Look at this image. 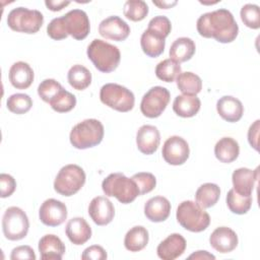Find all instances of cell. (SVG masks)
I'll return each mask as SVG.
<instances>
[{
	"mask_svg": "<svg viewBox=\"0 0 260 260\" xmlns=\"http://www.w3.org/2000/svg\"><path fill=\"white\" fill-rule=\"evenodd\" d=\"M196 27L201 37L213 38L222 44L232 43L239 34V26L233 14L223 8L202 14Z\"/></svg>",
	"mask_w": 260,
	"mask_h": 260,
	"instance_id": "6da1fadb",
	"label": "cell"
},
{
	"mask_svg": "<svg viewBox=\"0 0 260 260\" xmlns=\"http://www.w3.org/2000/svg\"><path fill=\"white\" fill-rule=\"evenodd\" d=\"M86 54L94 67L104 73L114 71L121 60V53L118 47L99 39H94L89 44Z\"/></svg>",
	"mask_w": 260,
	"mask_h": 260,
	"instance_id": "7a4b0ae2",
	"label": "cell"
},
{
	"mask_svg": "<svg viewBox=\"0 0 260 260\" xmlns=\"http://www.w3.org/2000/svg\"><path fill=\"white\" fill-rule=\"evenodd\" d=\"M104 125L96 119H86L76 124L69 135L70 143L77 149H86L100 144L104 138Z\"/></svg>",
	"mask_w": 260,
	"mask_h": 260,
	"instance_id": "3957f363",
	"label": "cell"
},
{
	"mask_svg": "<svg viewBox=\"0 0 260 260\" xmlns=\"http://www.w3.org/2000/svg\"><path fill=\"white\" fill-rule=\"evenodd\" d=\"M104 193L109 197H116L123 204L133 202L140 195L139 189L132 178L122 173L110 174L102 183Z\"/></svg>",
	"mask_w": 260,
	"mask_h": 260,
	"instance_id": "277c9868",
	"label": "cell"
},
{
	"mask_svg": "<svg viewBox=\"0 0 260 260\" xmlns=\"http://www.w3.org/2000/svg\"><path fill=\"white\" fill-rule=\"evenodd\" d=\"M178 222L187 231L200 233L210 223L209 214L197 202L186 200L179 204L176 212Z\"/></svg>",
	"mask_w": 260,
	"mask_h": 260,
	"instance_id": "5b68a950",
	"label": "cell"
},
{
	"mask_svg": "<svg viewBox=\"0 0 260 260\" xmlns=\"http://www.w3.org/2000/svg\"><path fill=\"white\" fill-rule=\"evenodd\" d=\"M85 173L77 165H66L57 174L54 181V189L60 195L69 197L76 194L85 183Z\"/></svg>",
	"mask_w": 260,
	"mask_h": 260,
	"instance_id": "8992f818",
	"label": "cell"
},
{
	"mask_svg": "<svg viewBox=\"0 0 260 260\" xmlns=\"http://www.w3.org/2000/svg\"><path fill=\"white\" fill-rule=\"evenodd\" d=\"M100 99L103 104L118 112L126 113L133 109L135 98L127 87L117 83H107L102 86Z\"/></svg>",
	"mask_w": 260,
	"mask_h": 260,
	"instance_id": "52a82bcc",
	"label": "cell"
},
{
	"mask_svg": "<svg viewBox=\"0 0 260 260\" xmlns=\"http://www.w3.org/2000/svg\"><path fill=\"white\" fill-rule=\"evenodd\" d=\"M44 23L43 14L36 9H27L25 7H17L12 9L7 16L8 26L18 32L36 34L40 30Z\"/></svg>",
	"mask_w": 260,
	"mask_h": 260,
	"instance_id": "ba28073f",
	"label": "cell"
},
{
	"mask_svg": "<svg viewBox=\"0 0 260 260\" xmlns=\"http://www.w3.org/2000/svg\"><path fill=\"white\" fill-rule=\"evenodd\" d=\"M29 229V221L26 213L19 207H8L2 217V230L6 239L19 241L23 239Z\"/></svg>",
	"mask_w": 260,
	"mask_h": 260,
	"instance_id": "9c48e42d",
	"label": "cell"
},
{
	"mask_svg": "<svg viewBox=\"0 0 260 260\" xmlns=\"http://www.w3.org/2000/svg\"><path fill=\"white\" fill-rule=\"evenodd\" d=\"M170 99V91L166 87L153 86L142 96L140 111L147 118H157L166 110Z\"/></svg>",
	"mask_w": 260,
	"mask_h": 260,
	"instance_id": "30bf717a",
	"label": "cell"
},
{
	"mask_svg": "<svg viewBox=\"0 0 260 260\" xmlns=\"http://www.w3.org/2000/svg\"><path fill=\"white\" fill-rule=\"evenodd\" d=\"M65 29L73 39L84 40L90 30L89 19L85 11L81 9H73L62 16Z\"/></svg>",
	"mask_w": 260,
	"mask_h": 260,
	"instance_id": "8fae6325",
	"label": "cell"
},
{
	"mask_svg": "<svg viewBox=\"0 0 260 260\" xmlns=\"http://www.w3.org/2000/svg\"><path fill=\"white\" fill-rule=\"evenodd\" d=\"M189 153L190 149L187 141L177 135L169 137L161 149L164 159L172 166L183 165L188 159Z\"/></svg>",
	"mask_w": 260,
	"mask_h": 260,
	"instance_id": "7c38bea8",
	"label": "cell"
},
{
	"mask_svg": "<svg viewBox=\"0 0 260 260\" xmlns=\"http://www.w3.org/2000/svg\"><path fill=\"white\" fill-rule=\"evenodd\" d=\"M67 207L60 200L50 198L43 202L39 210L40 220L48 226H58L67 218Z\"/></svg>",
	"mask_w": 260,
	"mask_h": 260,
	"instance_id": "4fadbf2b",
	"label": "cell"
},
{
	"mask_svg": "<svg viewBox=\"0 0 260 260\" xmlns=\"http://www.w3.org/2000/svg\"><path fill=\"white\" fill-rule=\"evenodd\" d=\"M99 32L105 39L122 42L130 35V27L121 17L113 15L101 21L99 25Z\"/></svg>",
	"mask_w": 260,
	"mask_h": 260,
	"instance_id": "5bb4252c",
	"label": "cell"
},
{
	"mask_svg": "<svg viewBox=\"0 0 260 260\" xmlns=\"http://www.w3.org/2000/svg\"><path fill=\"white\" fill-rule=\"evenodd\" d=\"M88 214L92 221L98 225L109 224L115 215L113 203L104 196L94 197L88 205Z\"/></svg>",
	"mask_w": 260,
	"mask_h": 260,
	"instance_id": "9a60e30c",
	"label": "cell"
},
{
	"mask_svg": "<svg viewBox=\"0 0 260 260\" xmlns=\"http://www.w3.org/2000/svg\"><path fill=\"white\" fill-rule=\"evenodd\" d=\"M210 246L219 253H230L238 246L237 234L228 226L216 228L209 237Z\"/></svg>",
	"mask_w": 260,
	"mask_h": 260,
	"instance_id": "2e32d148",
	"label": "cell"
},
{
	"mask_svg": "<svg viewBox=\"0 0 260 260\" xmlns=\"http://www.w3.org/2000/svg\"><path fill=\"white\" fill-rule=\"evenodd\" d=\"M160 142L158 129L152 125L141 126L136 133V144L139 151L149 155L156 151Z\"/></svg>",
	"mask_w": 260,
	"mask_h": 260,
	"instance_id": "e0dca14e",
	"label": "cell"
},
{
	"mask_svg": "<svg viewBox=\"0 0 260 260\" xmlns=\"http://www.w3.org/2000/svg\"><path fill=\"white\" fill-rule=\"evenodd\" d=\"M186 249V240L180 234H171L156 249L157 256L162 260H175L181 256Z\"/></svg>",
	"mask_w": 260,
	"mask_h": 260,
	"instance_id": "ac0fdd59",
	"label": "cell"
},
{
	"mask_svg": "<svg viewBox=\"0 0 260 260\" xmlns=\"http://www.w3.org/2000/svg\"><path fill=\"white\" fill-rule=\"evenodd\" d=\"M258 178V170H250L248 168H240L234 171L232 182L234 190L243 196H251L255 183Z\"/></svg>",
	"mask_w": 260,
	"mask_h": 260,
	"instance_id": "d6986e66",
	"label": "cell"
},
{
	"mask_svg": "<svg viewBox=\"0 0 260 260\" xmlns=\"http://www.w3.org/2000/svg\"><path fill=\"white\" fill-rule=\"evenodd\" d=\"M216 110L223 120L231 123L238 122L244 114L243 104L240 100L232 95L220 98L216 103Z\"/></svg>",
	"mask_w": 260,
	"mask_h": 260,
	"instance_id": "ffe728a7",
	"label": "cell"
},
{
	"mask_svg": "<svg viewBox=\"0 0 260 260\" xmlns=\"http://www.w3.org/2000/svg\"><path fill=\"white\" fill-rule=\"evenodd\" d=\"M39 252L43 260H61L65 253V245L55 235H45L39 242Z\"/></svg>",
	"mask_w": 260,
	"mask_h": 260,
	"instance_id": "44dd1931",
	"label": "cell"
},
{
	"mask_svg": "<svg viewBox=\"0 0 260 260\" xmlns=\"http://www.w3.org/2000/svg\"><path fill=\"white\" fill-rule=\"evenodd\" d=\"M9 81L17 89H26L34 81L35 74L32 68L25 62H15L9 69Z\"/></svg>",
	"mask_w": 260,
	"mask_h": 260,
	"instance_id": "7402d4cb",
	"label": "cell"
},
{
	"mask_svg": "<svg viewBox=\"0 0 260 260\" xmlns=\"http://www.w3.org/2000/svg\"><path fill=\"white\" fill-rule=\"evenodd\" d=\"M171 212V203L164 196H154L144 204V214L150 221H165Z\"/></svg>",
	"mask_w": 260,
	"mask_h": 260,
	"instance_id": "603a6c76",
	"label": "cell"
},
{
	"mask_svg": "<svg viewBox=\"0 0 260 260\" xmlns=\"http://www.w3.org/2000/svg\"><path fill=\"white\" fill-rule=\"evenodd\" d=\"M65 233L74 245H83L91 237V229L83 217L71 218L66 224Z\"/></svg>",
	"mask_w": 260,
	"mask_h": 260,
	"instance_id": "cb8c5ba5",
	"label": "cell"
},
{
	"mask_svg": "<svg viewBox=\"0 0 260 260\" xmlns=\"http://www.w3.org/2000/svg\"><path fill=\"white\" fill-rule=\"evenodd\" d=\"M201 102L196 94H181L175 98L173 103L174 112L183 118H191L200 110Z\"/></svg>",
	"mask_w": 260,
	"mask_h": 260,
	"instance_id": "d4e9b609",
	"label": "cell"
},
{
	"mask_svg": "<svg viewBox=\"0 0 260 260\" xmlns=\"http://www.w3.org/2000/svg\"><path fill=\"white\" fill-rule=\"evenodd\" d=\"M196 46L192 39L182 37L174 41L170 48V57L172 60L181 63L190 60L195 54Z\"/></svg>",
	"mask_w": 260,
	"mask_h": 260,
	"instance_id": "484cf974",
	"label": "cell"
},
{
	"mask_svg": "<svg viewBox=\"0 0 260 260\" xmlns=\"http://www.w3.org/2000/svg\"><path fill=\"white\" fill-rule=\"evenodd\" d=\"M240 153L239 143L232 137L220 138L214 146L215 157L224 164H230L236 160Z\"/></svg>",
	"mask_w": 260,
	"mask_h": 260,
	"instance_id": "4316f807",
	"label": "cell"
},
{
	"mask_svg": "<svg viewBox=\"0 0 260 260\" xmlns=\"http://www.w3.org/2000/svg\"><path fill=\"white\" fill-rule=\"evenodd\" d=\"M166 39L159 37L158 35L154 34L153 31L146 29L143 31L140 38V45L141 49L144 54L148 57L155 58L162 54L166 46Z\"/></svg>",
	"mask_w": 260,
	"mask_h": 260,
	"instance_id": "83f0119b",
	"label": "cell"
},
{
	"mask_svg": "<svg viewBox=\"0 0 260 260\" xmlns=\"http://www.w3.org/2000/svg\"><path fill=\"white\" fill-rule=\"evenodd\" d=\"M148 240L147 230L142 225H135L125 235L124 246L130 252H139L146 247Z\"/></svg>",
	"mask_w": 260,
	"mask_h": 260,
	"instance_id": "f1b7e54d",
	"label": "cell"
},
{
	"mask_svg": "<svg viewBox=\"0 0 260 260\" xmlns=\"http://www.w3.org/2000/svg\"><path fill=\"white\" fill-rule=\"evenodd\" d=\"M220 196V189L216 184H202L195 193L196 202L202 208H210L216 204Z\"/></svg>",
	"mask_w": 260,
	"mask_h": 260,
	"instance_id": "f546056e",
	"label": "cell"
},
{
	"mask_svg": "<svg viewBox=\"0 0 260 260\" xmlns=\"http://www.w3.org/2000/svg\"><path fill=\"white\" fill-rule=\"evenodd\" d=\"M69 84L76 90H83L91 83V73L83 65H73L67 74Z\"/></svg>",
	"mask_w": 260,
	"mask_h": 260,
	"instance_id": "4dcf8cb0",
	"label": "cell"
},
{
	"mask_svg": "<svg viewBox=\"0 0 260 260\" xmlns=\"http://www.w3.org/2000/svg\"><path fill=\"white\" fill-rule=\"evenodd\" d=\"M176 82L183 94H197L202 88L201 78L193 72H181L177 77Z\"/></svg>",
	"mask_w": 260,
	"mask_h": 260,
	"instance_id": "1f68e13d",
	"label": "cell"
},
{
	"mask_svg": "<svg viewBox=\"0 0 260 260\" xmlns=\"http://www.w3.org/2000/svg\"><path fill=\"white\" fill-rule=\"evenodd\" d=\"M181 73L180 63L170 59L160 61L155 67V75L165 82H173Z\"/></svg>",
	"mask_w": 260,
	"mask_h": 260,
	"instance_id": "d6a6232c",
	"label": "cell"
},
{
	"mask_svg": "<svg viewBox=\"0 0 260 260\" xmlns=\"http://www.w3.org/2000/svg\"><path fill=\"white\" fill-rule=\"evenodd\" d=\"M226 205L233 213L245 214L251 208L252 197L240 195L234 189H231L226 194Z\"/></svg>",
	"mask_w": 260,
	"mask_h": 260,
	"instance_id": "836d02e7",
	"label": "cell"
},
{
	"mask_svg": "<svg viewBox=\"0 0 260 260\" xmlns=\"http://www.w3.org/2000/svg\"><path fill=\"white\" fill-rule=\"evenodd\" d=\"M123 13L132 21H141L148 14V6L142 0H128L124 4Z\"/></svg>",
	"mask_w": 260,
	"mask_h": 260,
	"instance_id": "e575fe53",
	"label": "cell"
},
{
	"mask_svg": "<svg viewBox=\"0 0 260 260\" xmlns=\"http://www.w3.org/2000/svg\"><path fill=\"white\" fill-rule=\"evenodd\" d=\"M6 106L11 113L22 115L31 109L32 100L26 93H14L7 99Z\"/></svg>",
	"mask_w": 260,
	"mask_h": 260,
	"instance_id": "d590c367",
	"label": "cell"
},
{
	"mask_svg": "<svg viewBox=\"0 0 260 260\" xmlns=\"http://www.w3.org/2000/svg\"><path fill=\"white\" fill-rule=\"evenodd\" d=\"M76 105V98L66 89H62L59 94L50 103L51 108L58 113L70 112Z\"/></svg>",
	"mask_w": 260,
	"mask_h": 260,
	"instance_id": "8d00e7d4",
	"label": "cell"
},
{
	"mask_svg": "<svg viewBox=\"0 0 260 260\" xmlns=\"http://www.w3.org/2000/svg\"><path fill=\"white\" fill-rule=\"evenodd\" d=\"M63 89L62 85L55 79H45L38 86L39 96L46 103H51Z\"/></svg>",
	"mask_w": 260,
	"mask_h": 260,
	"instance_id": "74e56055",
	"label": "cell"
},
{
	"mask_svg": "<svg viewBox=\"0 0 260 260\" xmlns=\"http://www.w3.org/2000/svg\"><path fill=\"white\" fill-rule=\"evenodd\" d=\"M240 15L246 26L253 29H258L260 27V11L258 5L251 3L245 4L241 8Z\"/></svg>",
	"mask_w": 260,
	"mask_h": 260,
	"instance_id": "f35d334b",
	"label": "cell"
},
{
	"mask_svg": "<svg viewBox=\"0 0 260 260\" xmlns=\"http://www.w3.org/2000/svg\"><path fill=\"white\" fill-rule=\"evenodd\" d=\"M133 181L136 183L140 195L149 193L155 188L156 185V179L151 173L146 172H140L137 174H134L132 176Z\"/></svg>",
	"mask_w": 260,
	"mask_h": 260,
	"instance_id": "ab89813d",
	"label": "cell"
},
{
	"mask_svg": "<svg viewBox=\"0 0 260 260\" xmlns=\"http://www.w3.org/2000/svg\"><path fill=\"white\" fill-rule=\"evenodd\" d=\"M149 30L153 31L154 34L158 35L159 37L166 39L172 29V24L170 19L167 16L164 15H157L150 19L148 22V28Z\"/></svg>",
	"mask_w": 260,
	"mask_h": 260,
	"instance_id": "60d3db41",
	"label": "cell"
},
{
	"mask_svg": "<svg viewBox=\"0 0 260 260\" xmlns=\"http://www.w3.org/2000/svg\"><path fill=\"white\" fill-rule=\"evenodd\" d=\"M47 34L51 39H53L55 41H60V40L66 39L68 37L62 16L56 17L51 20V22L47 26Z\"/></svg>",
	"mask_w": 260,
	"mask_h": 260,
	"instance_id": "b9f144b4",
	"label": "cell"
},
{
	"mask_svg": "<svg viewBox=\"0 0 260 260\" xmlns=\"http://www.w3.org/2000/svg\"><path fill=\"white\" fill-rule=\"evenodd\" d=\"M16 189V182L14 178L8 174H1L0 175V190H1V197L6 198L13 194Z\"/></svg>",
	"mask_w": 260,
	"mask_h": 260,
	"instance_id": "7bdbcfd3",
	"label": "cell"
},
{
	"mask_svg": "<svg viewBox=\"0 0 260 260\" xmlns=\"http://www.w3.org/2000/svg\"><path fill=\"white\" fill-rule=\"evenodd\" d=\"M107 257L108 255L105 249L102 246L98 245L86 248L81 255L82 260H105L107 259Z\"/></svg>",
	"mask_w": 260,
	"mask_h": 260,
	"instance_id": "ee69618b",
	"label": "cell"
},
{
	"mask_svg": "<svg viewBox=\"0 0 260 260\" xmlns=\"http://www.w3.org/2000/svg\"><path fill=\"white\" fill-rule=\"evenodd\" d=\"M36 258L37 257H36L35 251L29 246H18L11 251V255H10L11 260H17V259L35 260Z\"/></svg>",
	"mask_w": 260,
	"mask_h": 260,
	"instance_id": "f6af8a7d",
	"label": "cell"
},
{
	"mask_svg": "<svg viewBox=\"0 0 260 260\" xmlns=\"http://www.w3.org/2000/svg\"><path fill=\"white\" fill-rule=\"evenodd\" d=\"M260 121L256 120L248 130V141L250 145L258 151V138H259V128H260Z\"/></svg>",
	"mask_w": 260,
	"mask_h": 260,
	"instance_id": "bcb514c9",
	"label": "cell"
},
{
	"mask_svg": "<svg viewBox=\"0 0 260 260\" xmlns=\"http://www.w3.org/2000/svg\"><path fill=\"white\" fill-rule=\"evenodd\" d=\"M45 4L48 9L52 11H60L66 6L70 4L69 1H53V0H46Z\"/></svg>",
	"mask_w": 260,
	"mask_h": 260,
	"instance_id": "7dc6e473",
	"label": "cell"
},
{
	"mask_svg": "<svg viewBox=\"0 0 260 260\" xmlns=\"http://www.w3.org/2000/svg\"><path fill=\"white\" fill-rule=\"evenodd\" d=\"M188 258L189 259H203V260L212 259V260H214L215 256L210 254V253H208L207 251H196L195 253L191 254Z\"/></svg>",
	"mask_w": 260,
	"mask_h": 260,
	"instance_id": "c3c4849f",
	"label": "cell"
},
{
	"mask_svg": "<svg viewBox=\"0 0 260 260\" xmlns=\"http://www.w3.org/2000/svg\"><path fill=\"white\" fill-rule=\"evenodd\" d=\"M152 3L161 9H168L175 6L177 4V1H153Z\"/></svg>",
	"mask_w": 260,
	"mask_h": 260,
	"instance_id": "681fc988",
	"label": "cell"
}]
</instances>
